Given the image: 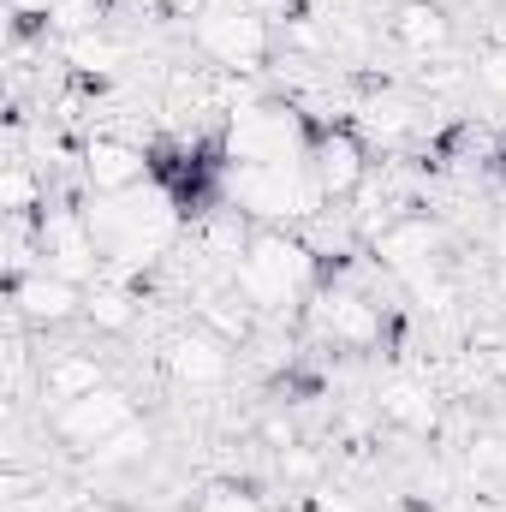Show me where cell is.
Instances as JSON below:
<instances>
[{"instance_id": "ac0fdd59", "label": "cell", "mask_w": 506, "mask_h": 512, "mask_svg": "<svg viewBox=\"0 0 506 512\" xmlns=\"http://www.w3.org/2000/svg\"><path fill=\"white\" fill-rule=\"evenodd\" d=\"M84 316L90 328L102 334H131L143 322V286H126V280H90V298H84Z\"/></svg>"}, {"instance_id": "2e32d148", "label": "cell", "mask_w": 506, "mask_h": 512, "mask_svg": "<svg viewBox=\"0 0 506 512\" xmlns=\"http://www.w3.org/2000/svg\"><path fill=\"white\" fill-rule=\"evenodd\" d=\"M60 60H66L84 84H108V78H120V72L131 66V42H126V36H114V30L102 24V30L66 36V42H60Z\"/></svg>"}, {"instance_id": "6da1fadb", "label": "cell", "mask_w": 506, "mask_h": 512, "mask_svg": "<svg viewBox=\"0 0 506 512\" xmlns=\"http://www.w3.org/2000/svg\"><path fill=\"white\" fill-rule=\"evenodd\" d=\"M233 286L251 298L262 316H292L304 298H316L322 286V256L310 251L298 233L286 227H256L251 251L239 256Z\"/></svg>"}, {"instance_id": "4316f807", "label": "cell", "mask_w": 506, "mask_h": 512, "mask_svg": "<svg viewBox=\"0 0 506 512\" xmlns=\"http://www.w3.org/2000/svg\"><path fill=\"white\" fill-rule=\"evenodd\" d=\"M495 251H501V262H506V233H501V239H495Z\"/></svg>"}, {"instance_id": "7c38bea8", "label": "cell", "mask_w": 506, "mask_h": 512, "mask_svg": "<svg viewBox=\"0 0 506 512\" xmlns=\"http://www.w3.org/2000/svg\"><path fill=\"white\" fill-rule=\"evenodd\" d=\"M161 370L191 393H209V387H227V376H233V346L215 340L203 322H191L161 346Z\"/></svg>"}, {"instance_id": "8fae6325", "label": "cell", "mask_w": 506, "mask_h": 512, "mask_svg": "<svg viewBox=\"0 0 506 512\" xmlns=\"http://www.w3.org/2000/svg\"><path fill=\"white\" fill-rule=\"evenodd\" d=\"M84 298H90V286H78V280H66L54 268H36V274L6 286V310L24 328H66V322L84 316Z\"/></svg>"}, {"instance_id": "ffe728a7", "label": "cell", "mask_w": 506, "mask_h": 512, "mask_svg": "<svg viewBox=\"0 0 506 512\" xmlns=\"http://www.w3.org/2000/svg\"><path fill=\"white\" fill-rule=\"evenodd\" d=\"M149 447H155V435H149L143 423H131L114 441H102L84 465H90V471H143V465H149Z\"/></svg>"}, {"instance_id": "5b68a950", "label": "cell", "mask_w": 506, "mask_h": 512, "mask_svg": "<svg viewBox=\"0 0 506 512\" xmlns=\"http://www.w3.org/2000/svg\"><path fill=\"white\" fill-rule=\"evenodd\" d=\"M36 227H42V268L66 274V280H78V286L102 280V262H108V256H102V239H96L84 203L60 197V203H48V209L36 215Z\"/></svg>"}, {"instance_id": "5bb4252c", "label": "cell", "mask_w": 506, "mask_h": 512, "mask_svg": "<svg viewBox=\"0 0 506 512\" xmlns=\"http://www.w3.org/2000/svg\"><path fill=\"white\" fill-rule=\"evenodd\" d=\"M387 36H393V48H405L411 60H435V54H447V42H453V18H447L441 0H399L393 18H387Z\"/></svg>"}, {"instance_id": "603a6c76", "label": "cell", "mask_w": 506, "mask_h": 512, "mask_svg": "<svg viewBox=\"0 0 506 512\" xmlns=\"http://www.w3.org/2000/svg\"><path fill=\"white\" fill-rule=\"evenodd\" d=\"M477 84L506 102V30H495V36L483 42V54H477Z\"/></svg>"}, {"instance_id": "d4e9b609", "label": "cell", "mask_w": 506, "mask_h": 512, "mask_svg": "<svg viewBox=\"0 0 506 512\" xmlns=\"http://www.w3.org/2000/svg\"><path fill=\"white\" fill-rule=\"evenodd\" d=\"M60 0H12V18H18V36L24 30H48V12H54Z\"/></svg>"}, {"instance_id": "cb8c5ba5", "label": "cell", "mask_w": 506, "mask_h": 512, "mask_svg": "<svg viewBox=\"0 0 506 512\" xmlns=\"http://www.w3.org/2000/svg\"><path fill=\"white\" fill-rule=\"evenodd\" d=\"M465 78H471V72H465L459 60H441V54H435V60L423 66V90H429V96H453V90H459Z\"/></svg>"}, {"instance_id": "7a4b0ae2", "label": "cell", "mask_w": 506, "mask_h": 512, "mask_svg": "<svg viewBox=\"0 0 506 512\" xmlns=\"http://www.w3.org/2000/svg\"><path fill=\"white\" fill-rule=\"evenodd\" d=\"M221 203L239 209L245 221L286 227V233L328 209L310 167H256V161H221Z\"/></svg>"}, {"instance_id": "277c9868", "label": "cell", "mask_w": 506, "mask_h": 512, "mask_svg": "<svg viewBox=\"0 0 506 512\" xmlns=\"http://www.w3.org/2000/svg\"><path fill=\"white\" fill-rule=\"evenodd\" d=\"M191 42L233 78H251L268 66L274 54V30H268V12H256L245 0H215L197 24H191Z\"/></svg>"}, {"instance_id": "9c48e42d", "label": "cell", "mask_w": 506, "mask_h": 512, "mask_svg": "<svg viewBox=\"0 0 506 512\" xmlns=\"http://www.w3.org/2000/svg\"><path fill=\"white\" fill-rule=\"evenodd\" d=\"M441 251H447V233H441V221L435 215H399L393 227H381L376 239H370V262L387 268V274H399V280H417V274H429V268H441Z\"/></svg>"}, {"instance_id": "7402d4cb", "label": "cell", "mask_w": 506, "mask_h": 512, "mask_svg": "<svg viewBox=\"0 0 506 512\" xmlns=\"http://www.w3.org/2000/svg\"><path fill=\"white\" fill-rule=\"evenodd\" d=\"M274 471H280L292 489H310V483L322 477V453H310L304 441H292V447H280V453H274Z\"/></svg>"}, {"instance_id": "4fadbf2b", "label": "cell", "mask_w": 506, "mask_h": 512, "mask_svg": "<svg viewBox=\"0 0 506 512\" xmlns=\"http://www.w3.org/2000/svg\"><path fill=\"white\" fill-rule=\"evenodd\" d=\"M376 417L387 429L411 435V441H429V435L441 429V399H435V387L417 382V376H393V382H381V393H376Z\"/></svg>"}, {"instance_id": "484cf974", "label": "cell", "mask_w": 506, "mask_h": 512, "mask_svg": "<svg viewBox=\"0 0 506 512\" xmlns=\"http://www.w3.org/2000/svg\"><path fill=\"white\" fill-rule=\"evenodd\" d=\"M60 512H126L120 501H108V495H66Z\"/></svg>"}, {"instance_id": "d6986e66", "label": "cell", "mask_w": 506, "mask_h": 512, "mask_svg": "<svg viewBox=\"0 0 506 512\" xmlns=\"http://www.w3.org/2000/svg\"><path fill=\"white\" fill-rule=\"evenodd\" d=\"M0 203H6V221H36L48 209V173L36 161L12 155L6 173H0Z\"/></svg>"}, {"instance_id": "44dd1931", "label": "cell", "mask_w": 506, "mask_h": 512, "mask_svg": "<svg viewBox=\"0 0 506 512\" xmlns=\"http://www.w3.org/2000/svg\"><path fill=\"white\" fill-rule=\"evenodd\" d=\"M197 512H268V501L256 495L251 483H239V477H221V483H209V489L197 495Z\"/></svg>"}, {"instance_id": "8992f818", "label": "cell", "mask_w": 506, "mask_h": 512, "mask_svg": "<svg viewBox=\"0 0 506 512\" xmlns=\"http://www.w3.org/2000/svg\"><path fill=\"white\" fill-rule=\"evenodd\" d=\"M131 423H137V399H131L126 387H96V393H84V399H72V405H60V411L48 417L54 441L72 447L78 459H90L102 441H114Z\"/></svg>"}, {"instance_id": "3957f363", "label": "cell", "mask_w": 506, "mask_h": 512, "mask_svg": "<svg viewBox=\"0 0 506 512\" xmlns=\"http://www.w3.org/2000/svg\"><path fill=\"white\" fill-rule=\"evenodd\" d=\"M310 114L298 102H239L221 131V161H256V167H304L316 143Z\"/></svg>"}, {"instance_id": "ba28073f", "label": "cell", "mask_w": 506, "mask_h": 512, "mask_svg": "<svg viewBox=\"0 0 506 512\" xmlns=\"http://www.w3.org/2000/svg\"><path fill=\"white\" fill-rule=\"evenodd\" d=\"M78 179L90 185V197H126V191H143L155 179V167H149V149L143 143H131L120 131H96V137H84Z\"/></svg>"}, {"instance_id": "52a82bcc", "label": "cell", "mask_w": 506, "mask_h": 512, "mask_svg": "<svg viewBox=\"0 0 506 512\" xmlns=\"http://www.w3.org/2000/svg\"><path fill=\"white\" fill-rule=\"evenodd\" d=\"M310 322L316 334L334 346V352H376L381 346V310L370 292L334 280V286H316V304H310Z\"/></svg>"}, {"instance_id": "30bf717a", "label": "cell", "mask_w": 506, "mask_h": 512, "mask_svg": "<svg viewBox=\"0 0 506 512\" xmlns=\"http://www.w3.org/2000/svg\"><path fill=\"white\" fill-rule=\"evenodd\" d=\"M310 179H316V191L328 197V203H346V197H358V185L370 179V143L358 137L352 126H322L316 131V143H310Z\"/></svg>"}, {"instance_id": "9a60e30c", "label": "cell", "mask_w": 506, "mask_h": 512, "mask_svg": "<svg viewBox=\"0 0 506 512\" xmlns=\"http://www.w3.org/2000/svg\"><path fill=\"white\" fill-rule=\"evenodd\" d=\"M352 131H358L370 149H405V143L417 137V102H405L399 90L381 84L376 96H364V102L352 108Z\"/></svg>"}, {"instance_id": "e0dca14e", "label": "cell", "mask_w": 506, "mask_h": 512, "mask_svg": "<svg viewBox=\"0 0 506 512\" xmlns=\"http://www.w3.org/2000/svg\"><path fill=\"white\" fill-rule=\"evenodd\" d=\"M96 387H108L102 382V358H90V352H48L42 358V399H54V411L96 393Z\"/></svg>"}]
</instances>
